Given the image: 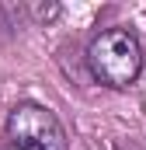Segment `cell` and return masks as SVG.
<instances>
[{
	"instance_id": "obj_1",
	"label": "cell",
	"mask_w": 146,
	"mask_h": 150,
	"mask_svg": "<svg viewBox=\"0 0 146 150\" xmlns=\"http://www.w3.org/2000/svg\"><path fill=\"white\" fill-rule=\"evenodd\" d=\"M87 67L108 87H129L143 70V45L125 28H108L91 38L87 45Z\"/></svg>"
},
{
	"instance_id": "obj_2",
	"label": "cell",
	"mask_w": 146,
	"mask_h": 150,
	"mask_svg": "<svg viewBox=\"0 0 146 150\" xmlns=\"http://www.w3.org/2000/svg\"><path fill=\"white\" fill-rule=\"evenodd\" d=\"M7 133L14 143L32 150H66V133L59 119L42 105H18L7 119Z\"/></svg>"
},
{
	"instance_id": "obj_3",
	"label": "cell",
	"mask_w": 146,
	"mask_h": 150,
	"mask_svg": "<svg viewBox=\"0 0 146 150\" xmlns=\"http://www.w3.org/2000/svg\"><path fill=\"white\" fill-rule=\"evenodd\" d=\"M0 150H32V147H21V143H7V147H0Z\"/></svg>"
}]
</instances>
